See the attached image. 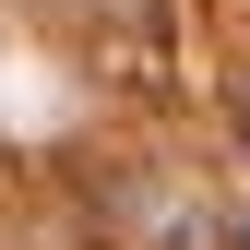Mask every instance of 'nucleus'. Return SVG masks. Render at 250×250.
<instances>
[{"mask_svg": "<svg viewBox=\"0 0 250 250\" xmlns=\"http://www.w3.org/2000/svg\"><path fill=\"white\" fill-rule=\"evenodd\" d=\"M227 250H250V203H238V214H227Z\"/></svg>", "mask_w": 250, "mask_h": 250, "instance_id": "nucleus-1", "label": "nucleus"}, {"mask_svg": "<svg viewBox=\"0 0 250 250\" xmlns=\"http://www.w3.org/2000/svg\"><path fill=\"white\" fill-rule=\"evenodd\" d=\"M238 131H250V96H238Z\"/></svg>", "mask_w": 250, "mask_h": 250, "instance_id": "nucleus-2", "label": "nucleus"}]
</instances>
